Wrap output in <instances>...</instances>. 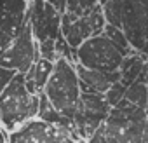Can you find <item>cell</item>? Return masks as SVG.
<instances>
[{"label": "cell", "instance_id": "6da1fadb", "mask_svg": "<svg viewBox=\"0 0 148 143\" xmlns=\"http://www.w3.org/2000/svg\"><path fill=\"white\" fill-rule=\"evenodd\" d=\"M40 98L28 93L25 75L18 74L12 82L0 93V126L9 134L37 119Z\"/></svg>", "mask_w": 148, "mask_h": 143}, {"label": "cell", "instance_id": "7a4b0ae2", "mask_svg": "<svg viewBox=\"0 0 148 143\" xmlns=\"http://www.w3.org/2000/svg\"><path fill=\"white\" fill-rule=\"evenodd\" d=\"M44 94L49 103L73 124V117H75L80 98V80L75 65L64 58H58L54 63V70L45 84Z\"/></svg>", "mask_w": 148, "mask_h": 143}, {"label": "cell", "instance_id": "3957f363", "mask_svg": "<svg viewBox=\"0 0 148 143\" xmlns=\"http://www.w3.org/2000/svg\"><path fill=\"white\" fill-rule=\"evenodd\" d=\"M148 112L134 107L125 98L115 105L106 120L101 124V131L106 143H141Z\"/></svg>", "mask_w": 148, "mask_h": 143}, {"label": "cell", "instance_id": "277c9868", "mask_svg": "<svg viewBox=\"0 0 148 143\" xmlns=\"http://www.w3.org/2000/svg\"><path fill=\"white\" fill-rule=\"evenodd\" d=\"M75 63L87 68V70H98L105 74H113L120 70V65L124 61V54L103 35L92 37L86 40L75 52Z\"/></svg>", "mask_w": 148, "mask_h": 143}, {"label": "cell", "instance_id": "5b68a950", "mask_svg": "<svg viewBox=\"0 0 148 143\" xmlns=\"http://www.w3.org/2000/svg\"><path fill=\"white\" fill-rule=\"evenodd\" d=\"M7 143H84L73 127H63L33 119L11 133Z\"/></svg>", "mask_w": 148, "mask_h": 143}, {"label": "cell", "instance_id": "8992f818", "mask_svg": "<svg viewBox=\"0 0 148 143\" xmlns=\"http://www.w3.org/2000/svg\"><path fill=\"white\" fill-rule=\"evenodd\" d=\"M112 107L106 101L105 94L96 93H80L77 112L73 117V129L82 140H91L96 129L106 120Z\"/></svg>", "mask_w": 148, "mask_h": 143}, {"label": "cell", "instance_id": "52a82bcc", "mask_svg": "<svg viewBox=\"0 0 148 143\" xmlns=\"http://www.w3.org/2000/svg\"><path fill=\"white\" fill-rule=\"evenodd\" d=\"M38 58H40L38 45L33 38L32 26L26 19V23L23 25L21 32L16 35V38L9 44V47L2 54H0V66L14 70L16 74L25 75Z\"/></svg>", "mask_w": 148, "mask_h": 143}, {"label": "cell", "instance_id": "ba28073f", "mask_svg": "<svg viewBox=\"0 0 148 143\" xmlns=\"http://www.w3.org/2000/svg\"><path fill=\"white\" fill-rule=\"evenodd\" d=\"M105 26H106V21H105V16H103V7L98 6L89 14H84V16L75 18V19L63 14L61 35L64 37L70 49L75 52L86 40L101 35Z\"/></svg>", "mask_w": 148, "mask_h": 143}, {"label": "cell", "instance_id": "9c48e42d", "mask_svg": "<svg viewBox=\"0 0 148 143\" xmlns=\"http://www.w3.org/2000/svg\"><path fill=\"white\" fill-rule=\"evenodd\" d=\"M61 19L63 16L45 0H30L28 23L37 45L58 40L61 35Z\"/></svg>", "mask_w": 148, "mask_h": 143}, {"label": "cell", "instance_id": "30bf717a", "mask_svg": "<svg viewBox=\"0 0 148 143\" xmlns=\"http://www.w3.org/2000/svg\"><path fill=\"white\" fill-rule=\"evenodd\" d=\"M122 32L136 52L148 44V0H124Z\"/></svg>", "mask_w": 148, "mask_h": 143}, {"label": "cell", "instance_id": "8fae6325", "mask_svg": "<svg viewBox=\"0 0 148 143\" xmlns=\"http://www.w3.org/2000/svg\"><path fill=\"white\" fill-rule=\"evenodd\" d=\"M30 0H0V54L21 32L28 19Z\"/></svg>", "mask_w": 148, "mask_h": 143}, {"label": "cell", "instance_id": "7c38bea8", "mask_svg": "<svg viewBox=\"0 0 148 143\" xmlns=\"http://www.w3.org/2000/svg\"><path fill=\"white\" fill-rule=\"evenodd\" d=\"M75 70L80 80V93H96V94H106L108 89L120 80V72L105 74L98 70H87L75 63Z\"/></svg>", "mask_w": 148, "mask_h": 143}, {"label": "cell", "instance_id": "4fadbf2b", "mask_svg": "<svg viewBox=\"0 0 148 143\" xmlns=\"http://www.w3.org/2000/svg\"><path fill=\"white\" fill-rule=\"evenodd\" d=\"M54 70V63L52 61H47L44 58H38L33 66L25 74V84H26V89L30 94L33 96H40L45 89V84Z\"/></svg>", "mask_w": 148, "mask_h": 143}, {"label": "cell", "instance_id": "5bb4252c", "mask_svg": "<svg viewBox=\"0 0 148 143\" xmlns=\"http://www.w3.org/2000/svg\"><path fill=\"white\" fill-rule=\"evenodd\" d=\"M145 63H146V58H145L143 54H139V52L124 58V61H122L119 72H120V84H122L125 89H129V87L139 79L141 72H143V68H145Z\"/></svg>", "mask_w": 148, "mask_h": 143}, {"label": "cell", "instance_id": "9a60e30c", "mask_svg": "<svg viewBox=\"0 0 148 143\" xmlns=\"http://www.w3.org/2000/svg\"><path fill=\"white\" fill-rule=\"evenodd\" d=\"M40 105H38V115H37V119L38 120H42V122H47V124H54V126H63V127H73V124L68 120V119H64L51 103H49V100L45 98V94L42 93L40 96Z\"/></svg>", "mask_w": 148, "mask_h": 143}, {"label": "cell", "instance_id": "2e32d148", "mask_svg": "<svg viewBox=\"0 0 148 143\" xmlns=\"http://www.w3.org/2000/svg\"><path fill=\"white\" fill-rule=\"evenodd\" d=\"M103 37H106L122 54H124V58H127V56H132V54H136V51L131 47V44L127 42V38H125V35H124V32L120 30V28H115V26H110V25H106L105 26V30H103V33H101Z\"/></svg>", "mask_w": 148, "mask_h": 143}, {"label": "cell", "instance_id": "e0dca14e", "mask_svg": "<svg viewBox=\"0 0 148 143\" xmlns=\"http://www.w3.org/2000/svg\"><path fill=\"white\" fill-rule=\"evenodd\" d=\"M129 103H132L134 107L138 108H143L148 112V91H146V84L141 82V80H136L127 91H125V96H124Z\"/></svg>", "mask_w": 148, "mask_h": 143}, {"label": "cell", "instance_id": "ac0fdd59", "mask_svg": "<svg viewBox=\"0 0 148 143\" xmlns=\"http://www.w3.org/2000/svg\"><path fill=\"white\" fill-rule=\"evenodd\" d=\"M103 7V16L106 25L122 30V12H124V0H110Z\"/></svg>", "mask_w": 148, "mask_h": 143}, {"label": "cell", "instance_id": "d6986e66", "mask_svg": "<svg viewBox=\"0 0 148 143\" xmlns=\"http://www.w3.org/2000/svg\"><path fill=\"white\" fill-rule=\"evenodd\" d=\"M99 6V0H66V16L70 18H80L84 14H89L94 7Z\"/></svg>", "mask_w": 148, "mask_h": 143}, {"label": "cell", "instance_id": "ffe728a7", "mask_svg": "<svg viewBox=\"0 0 148 143\" xmlns=\"http://www.w3.org/2000/svg\"><path fill=\"white\" fill-rule=\"evenodd\" d=\"M125 91H127V89H125V87L120 84V80H119L117 84H113V86L108 89V93L105 94V96H106V101H108V105H110L112 108H113L115 105H119V103L124 100V96H125Z\"/></svg>", "mask_w": 148, "mask_h": 143}, {"label": "cell", "instance_id": "44dd1931", "mask_svg": "<svg viewBox=\"0 0 148 143\" xmlns=\"http://www.w3.org/2000/svg\"><path fill=\"white\" fill-rule=\"evenodd\" d=\"M18 74L14 70H9V68H4V66H0V93H2L11 82H12V79L16 77Z\"/></svg>", "mask_w": 148, "mask_h": 143}, {"label": "cell", "instance_id": "7402d4cb", "mask_svg": "<svg viewBox=\"0 0 148 143\" xmlns=\"http://www.w3.org/2000/svg\"><path fill=\"white\" fill-rule=\"evenodd\" d=\"M45 2H47V4H51V6H52V7H54L61 16L66 12V0H45Z\"/></svg>", "mask_w": 148, "mask_h": 143}, {"label": "cell", "instance_id": "603a6c76", "mask_svg": "<svg viewBox=\"0 0 148 143\" xmlns=\"http://www.w3.org/2000/svg\"><path fill=\"white\" fill-rule=\"evenodd\" d=\"M141 143H148V120L145 124V131H143V141Z\"/></svg>", "mask_w": 148, "mask_h": 143}, {"label": "cell", "instance_id": "cb8c5ba5", "mask_svg": "<svg viewBox=\"0 0 148 143\" xmlns=\"http://www.w3.org/2000/svg\"><path fill=\"white\" fill-rule=\"evenodd\" d=\"M106 2H110V0H99V6H105Z\"/></svg>", "mask_w": 148, "mask_h": 143}, {"label": "cell", "instance_id": "d4e9b609", "mask_svg": "<svg viewBox=\"0 0 148 143\" xmlns=\"http://www.w3.org/2000/svg\"><path fill=\"white\" fill-rule=\"evenodd\" d=\"M145 84H146V91H148V75H146V79H145Z\"/></svg>", "mask_w": 148, "mask_h": 143}]
</instances>
